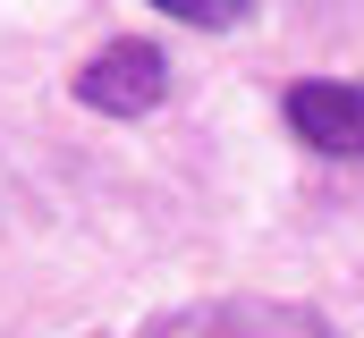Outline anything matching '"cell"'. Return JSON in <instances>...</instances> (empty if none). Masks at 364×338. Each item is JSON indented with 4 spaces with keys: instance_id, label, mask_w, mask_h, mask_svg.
Masks as SVG:
<instances>
[{
    "instance_id": "cell-1",
    "label": "cell",
    "mask_w": 364,
    "mask_h": 338,
    "mask_svg": "<svg viewBox=\"0 0 364 338\" xmlns=\"http://www.w3.org/2000/svg\"><path fill=\"white\" fill-rule=\"evenodd\" d=\"M127 338H331V322L314 305H279V296H212V305H178Z\"/></svg>"
},
{
    "instance_id": "cell-2",
    "label": "cell",
    "mask_w": 364,
    "mask_h": 338,
    "mask_svg": "<svg viewBox=\"0 0 364 338\" xmlns=\"http://www.w3.org/2000/svg\"><path fill=\"white\" fill-rule=\"evenodd\" d=\"M161 93H170V60L144 34H110L77 68V102L93 119H144V110H161Z\"/></svg>"
},
{
    "instance_id": "cell-3",
    "label": "cell",
    "mask_w": 364,
    "mask_h": 338,
    "mask_svg": "<svg viewBox=\"0 0 364 338\" xmlns=\"http://www.w3.org/2000/svg\"><path fill=\"white\" fill-rule=\"evenodd\" d=\"M279 119L305 153L364 161V77H296L279 93Z\"/></svg>"
},
{
    "instance_id": "cell-4",
    "label": "cell",
    "mask_w": 364,
    "mask_h": 338,
    "mask_svg": "<svg viewBox=\"0 0 364 338\" xmlns=\"http://www.w3.org/2000/svg\"><path fill=\"white\" fill-rule=\"evenodd\" d=\"M144 9H161V17H178V26H203V34H237V26L255 17V0H144Z\"/></svg>"
}]
</instances>
